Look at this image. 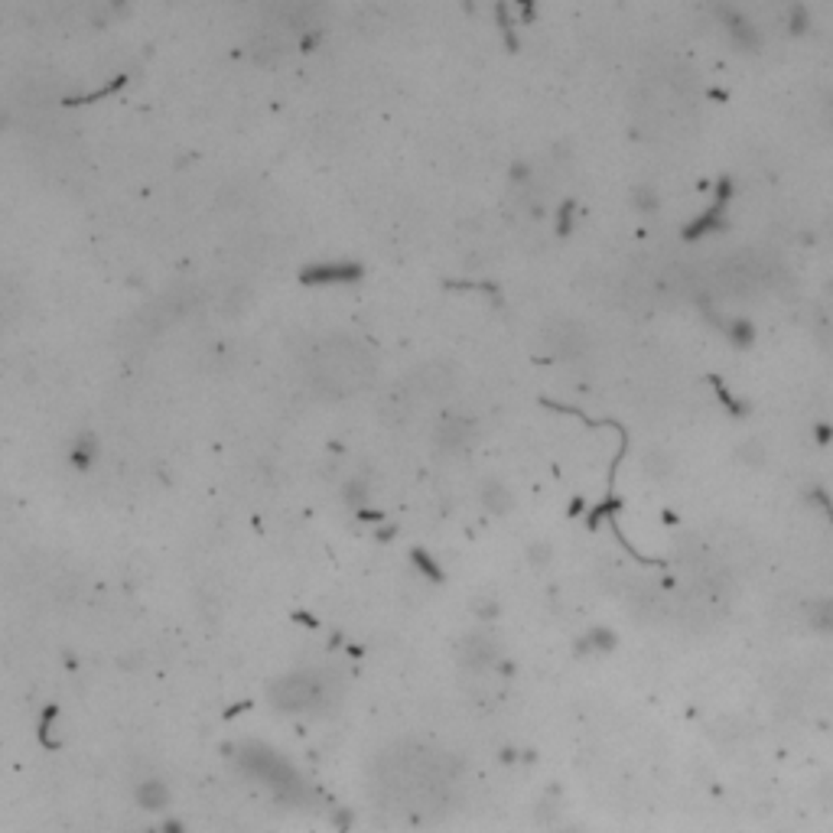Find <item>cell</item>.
I'll return each mask as SVG.
<instances>
[{
    "mask_svg": "<svg viewBox=\"0 0 833 833\" xmlns=\"http://www.w3.org/2000/svg\"><path fill=\"white\" fill-rule=\"evenodd\" d=\"M310 384L329 398L359 394L375 381V355L352 336H326L306 361Z\"/></svg>",
    "mask_w": 833,
    "mask_h": 833,
    "instance_id": "1",
    "label": "cell"
},
{
    "mask_svg": "<svg viewBox=\"0 0 833 833\" xmlns=\"http://www.w3.org/2000/svg\"><path fill=\"white\" fill-rule=\"evenodd\" d=\"M274 697L287 710H310V707H322L329 693H326L322 674H294V677L277 683Z\"/></svg>",
    "mask_w": 833,
    "mask_h": 833,
    "instance_id": "2",
    "label": "cell"
},
{
    "mask_svg": "<svg viewBox=\"0 0 833 833\" xmlns=\"http://www.w3.org/2000/svg\"><path fill=\"white\" fill-rule=\"evenodd\" d=\"M544 342H547L550 352H554V355H560V359H579V355L586 352V345H589V336H586V329H583L579 322L557 319V322H550L547 329H544Z\"/></svg>",
    "mask_w": 833,
    "mask_h": 833,
    "instance_id": "3",
    "label": "cell"
},
{
    "mask_svg": "<svg viewBox=\"0 0 833 833\" xmlns=\"http://www.w3.org/2000/svg\"><path fill=\"white\" fill-rule=\"evenodd\" d=\"M456 384V371L446 361H426L424 368L414 371L404 394H420V398H443Z\"/></svg>",
    "mask_w": 833,
    "mask_h": 833,
    "instance_id": "4",
    "label": "cell"
},
{
    "mask_svg": "<svg viewBox=\"0 0 833 833\" xmlns=\"http://www.w3.org/2000/svg\"><path fill=\"white\" fill-rule=\"evenodd\" d=\"M473 440V420L463 414H446L436 424V443L440 449H463Z\"/></svg>",
    "mask_w": 833,
    "mask_h": 833,
    "instance_id": "5",
    "label": "cell"
},
{
    "mask_svg": "<svg viewBox=\"0 0 833 833\" xmlns=\"http://www.w3.org/2000/svg\"><path fill=\"white\" fill-rule=\"evenodd\" d=\"M251 59H257L261 66H274L284 59V39L274 29H261L255 39H251Z\"/></svg>",
    "mask_w": 833,
    "mask_h": 833,
    "instance_id": "6",
    "label": "cell"
},
{
    "mask_svg": "<svg viewBox=\"0 0 833 833\" xmlns=\"http://www.w3.org/2000/svg\"><path fill=\"white\" fill-rule=\"evenodd\" d=\"M482 502L489 505V508H492V512H498V514H502L505 508H508V505H512V498H508V492H505V489H502V485H498V482H489V485H485V495H482Z\"/></svg>",
    "mask_w": 833,
    "mask_h": 833,
    "instance_id": "7",
    "label": "cell"
},
{
    "mask_svg": "<svg viewBox=\"0 0 833 833\" xmlns=\"http://www.w3.org/2000/svg\"><path fill=\"white\" fill-rule=\"evenodd\" d=\"M811 622L817 628H824V632H833V599H824V603L811 606Z\"/></svg>",
    "mask_w": 833,
    "mask_h": 833,
    "instance_id": "8",
    "label": "cell"
},
{
    "mask_svg": "<svg viewBox=\"0 0 833 833\" xmlns=\"http://www.w3.org/2000/svg\"><path fill=\"white\" fill-rule=\"evenodd\" d=\"M644 465H648V473H654V475H661L667 465H671V459L664 453H648L644 456Z\"/></svg>",
    "mask_w": 833,
    "mask_h": 833,
    "instance_id": "9",
    "label": "cell"
},
{
    "mask_svg": "<svg viewBox=\"0 0 833 833\" xmlns=\"http://www.w3.org/2000/svg\"><path fill=\"white\" fill-rule=\"evenodd\" d=\"M7 121H10V114L4 111V108H0V131H4V127H7Z\"/></svg>",
    "mask_w": 833,
    "mask_h": 833,
    "instance_id": "10",
    "label": "cell"
},
{
    "mask_svg": "<svg viewBox=\"0 0 833 833\" xmlns=\"http://www.w3.org/2000/svg\"><path fill=\"white\" fill-rule=\"evenodd\" d=\"M827 121L833 124V98H830V104H827Z\"/></svg>",
    "mask_w": 833,
    "mask_h": 833,
    "instance_id": "11",
    "label": "cell"
},
{
    "mask_svg": "<svg viewBox=\"0 0 833 833\" xmlns=\"http://www.w3.org/2000/svg\"><path fill=\"white\" fill-rule=\"evenodd\" d=\"M563 833H577V830H563Z\"/></svg>",
    "mask_w": 833,
    "mask_h": 833,
    "instance_id": "12",
    "label": "cell"
}]
</instances>
